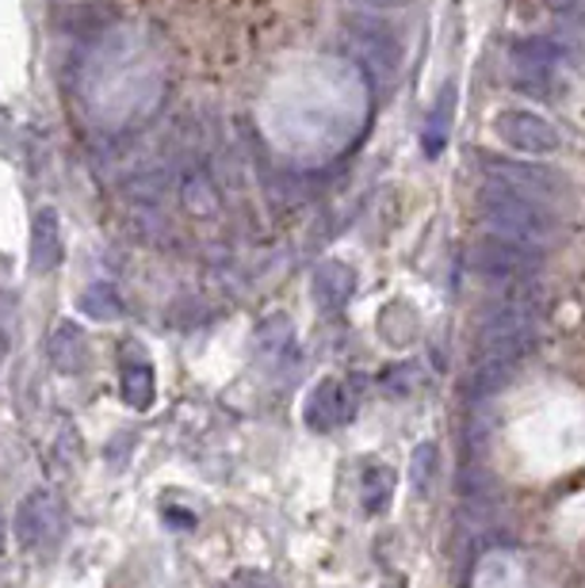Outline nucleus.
<instances>
[{
  "instance_id": "1",
  "label": "nucleus",
  "mask_w": 585,
  "mask_h": 588,
  "mask_svg": "<svg viewBox=\"0 0 585 588\" xmlns=\"http://www.w3.org/2000/svg\"><path fill=\"white\" fill-rule=\"evenodd\" d=\"M478 211L486 219V226L502 237H516L528 241V245H539L555 233V214L544 206V199H532L524 192H513L505 184H494L490 180L478 195Z\"/></svg>"
},
{
  "instance_id": "2",
  "label": "nucleus",
  "mask_w": 585,
  "mask_h": 588,
  "mask_svg": "<svg viewBox=\"0 0 585 588\" xmlns=\"http://www.w3.org/2000/svg\"><path fill=\"white\" fill-rule=\"evenodd\" d=\"M536 310L539 306L532 302V291H524L521 298H510L502 310H490L478 333L482 359L521 363L528 356L532 341H536Z\"/></svg>"
},
{
  "instance_id": "3",
  "label": "nucleus",
  "mask_w": 585,
  "mask_h": 588,
  "mask_svg": "<svg viewBox=\"0 0 585 588\" xmlns=\"http://www.w3.org/2000/svg\"><path fill=\"white\" fill-rule=\"evenodd\" d=\"M539 249L528 245V241L516 237H482L475 249H471V272L486 283H532V272L539 267Z\"/></svg>"
},
{
  "instance_id": "4",
  "label": "nucleus",
  "mask_w": 585,
  "mask_h": 588,
  "mask_svg": "<svg viewBox=\"0 0 585 588\" xmlns=\"http://www.w3.org/2000/svg\"><path fill=\"white\" fill-rule=\"evenodd\" d=\"M62 531H65V508L54 493L34 489L20 500V505H16L12 535L23 550H31V555L50 550L58 539H62Z\"/></svg>"
},
{
  "instance_id": "5",
  "label": "nucleus",
  "mask_w": 585,
  "mask_h": 588,
  "mask_svg": "<svg viewBox=\"0 0 585 588\" xmlns=\"http://www.w3.org/2000/svg\"><path fill=\"white\" fill-rule=\"evenodd\" d=\"M349 47L352 54L364 62V69L379 81H391L402 69V47L394 39V31L379 20H364V16H352L349 20Z\"/></svg>"
},
{
  "instance_id": "6",
  "label": "nucleus",
  "mask_w": 585,
  "mask_h": 588,
  "mask_svg": "<svg viewBox=\"0 0 585 588\" xmlns=\"http://www.w3.org/2000/svg\"><path fill=\"white\" fill-rule=\"evenodd\" d=\"M494 134L505 145H513V150L532 153V158H544V153L558 150V131L544 115H532V111H502L494 119Z\"/></svg>"
},
{
  "instance_id": "7",
  "label": "nucleus",
  "mask_w": 585,
  "mask_h": 588,
  "mask_svg": "<svg viewBox=\"0 0 585 588\" xmlns=\"http://www.w3.org/2000/svg\"><path fill=\"white\" fill-rule=\"evenodd\" d=\"M478 164L494 184H505L513 192H524L532 199H547L563 187V180L555 172L539 169V164H521V161H502V158H490V153H478Z\"/></svg>"
},
{
  "instance_id": "8",
  "label": "nucleus",
  "mask_w": 585,
  "mask_h": 588,
  "mask_svg": "<svg viewBox=\"0 0 585 588\" xmlns=\"http://www.w3.org/2000/svg\"><path fill=\"white\" fill-rule=\"evenodd\" d=\"M352 417V397H349V386L344 383H333V378H325V383H317L314 391L306 397V428L310 432H333L337 425Z\"/></svg>"
},
{
  "instance_id": "9",
  "label": "nucleus",
  "mask_w": 585,
  "mask_h": 588,
  "mask_svg": "<svg viewBox=\"0 0 585 588\" xmlns=\"http://www.w3.org/2000/svg\"><path fill=\"white\" fill-rule=\"evenodd\" d=\"M310 291H314L317 310L325 314H337L341 306H349L352 291H356V272L341 261H322L314 267V280H310Z\"/></svg>"
},
{
  "instance_id": "10",
  "label": "nucleus",
  "mask_w": 585,
  "mask_h": 588,
  "mask_svg": "<svg viewBox=\"0 0 585 588\" xmlns=\"http://www.w3.org/2000/svg\"><path fill=\"white\" fill-rule=\"evenodd\" d=\"M58 261H62V222H58V211H39L31 226V267L34 272H50Z\"/></svg>"
},
{
  "instance_id": "11",
  "label": "nucleus",
  "mask_w": 585,
  "mask_h": 588,
  "mask_svg": "<svg viewBox=\"0 0 585 588\" xmlns=\"http://www.w3.org/2000/svg\"><path fill=\"white\" fill-rule=\"evenodd\" d=\"M47 356L58 371H62V375H81L84 363H89V344H84V333L69 322L58 325L54 333H50Z\"/></svg>"
},
{
  "instance_id": "12",
  "label": "nucleus",
  "mask_w": 585,
  "mask_h": 588,
  "mask_svg": "<svg viewBox=\"0 0 585 588\" xmlns=\"http://www.w3.org/2000/svg\"><path fill=\"white\" fill-rule=\"evenodd\" d=\"M510 62H513V69H521V73L547 77L551 69L563 62V50H558L551 39H516L510 47Z\"/></svg>"
},
{
  "instance_id": "13",
  "label": "nucleus",
  "mask_w": 585,
  "mask_h": 588,
  "mask_svg": "<svg viewBox=\"0 0 585 588\" xmlns=\"http://www.w3.org/2000/svg\"><path fill=\"white\" fill-rule=\"evenodd\" d=\"M81 314H89L92 322H115V317H123V298L115 294L111 283H97V287H89L81 294Z\"/></svg>"
},
{
  "instance_id": "14",
  "label": "nucleus",
  "mask_w": 585,
  "mask_h": 588,
  "mask_svg": "<svg viewBox=\"0 0 585 588\" xmlns=\"http://www.w3.org/2000/svg\"><path fill=\"white\" fill-rule=\"evenodd\" d=\"M123 402L131 405V409H138V413H145L153 405V371H150V363H138V367L123 371Z\"/></svg>"
},
{
  "instance_id": "15",
  "label": "nucleus",
  "mask_w": 585,
  "mask_h": 588,
  "mask_svg": "<svg viewBox=\"0 0 585 588\" xmlns=\"http://www.w3.org/2000/svg\"><path fill=\"white\" fill-rule=\"evenodd\" d=\"M436 463H441L436 444H417V447H413V455H410V486H413L417 497H425V493L433 489Z\"/></svg>"
},
{
  "instance_id": "16",
  "label": "nucleus",
  "mask_w": 585,
  "mask_h": 588,
  "mask_svg": "<svg viewBox=\"0 0 585 588\" xmlns=\"http://www.w3.org/2000/svg\"><path fill=\"white\" fill-rule=\"evenodd\" d=\"M513 367H516V363H505V359H482L478 371H475V378H471V394H475V397L497 394L513 378Z\"/></svg>"
},
{
  "instance_id": "17",
  "label": "nucleus",
  "mask_w": 585,
  "mask_h": 588,
  "mask_svg": "<svg viewBox=\"0 0 585 588\" xmlns=\"http://www.w3.org/2000/svg\"><path fill=\"white\" fill-rule=\"evenodd\" d=\"M364 508L367 513H383L386 505H391V493H394V474L386 470V466H372V470H364Z\"/></svg>"
},
{
  "instance_id": "18",
  "label": "nucleus",
  "mask_w": 585,
  "mask_h": 588,
  "mask_svg": "<svg viewBox=\"0 0 585 588\" xmlns=\"http://www.w3.org/2000/svg\"><path fill=\"white\" fill-rule=\"evenodd\" d=\"M447 123H452V89L444 92V100L436 103V111H433V119H428V126H425V153L428 158H436V153L444 150V142H447Z\"/></svg>"
},
{
  "instance_id": "19",
  "label": "nucleus",
  "mask_w": 585,
  "mask_h": 588,
  "mask_svg": "<svg viewBox=\"0 0 585 588\" xmlns=\"http://www.w3.org/2000/svg\"><path fill=\"white\" fill-rule=\"evenodd\" d=\"M288 341H291V322H288V317H269V322L256 328V344H261L264 352L283 348Z\"/></svg>"
},
{
  "instance_id": "20",
  "label": "nucleus",
  "mask_w": 585,
  "mask_h": 588,
  "mask_svg": "<svg viewBox=\"0 0 585 588\" xmlns=\"http://www.w3.org/2000/svg\"><path fill=\"white\" fill-rule=\"evenodd\" d=\"M551 8H555L563 20H574V23H585V0H547Z\"/></svg>"
}]
</instances>
